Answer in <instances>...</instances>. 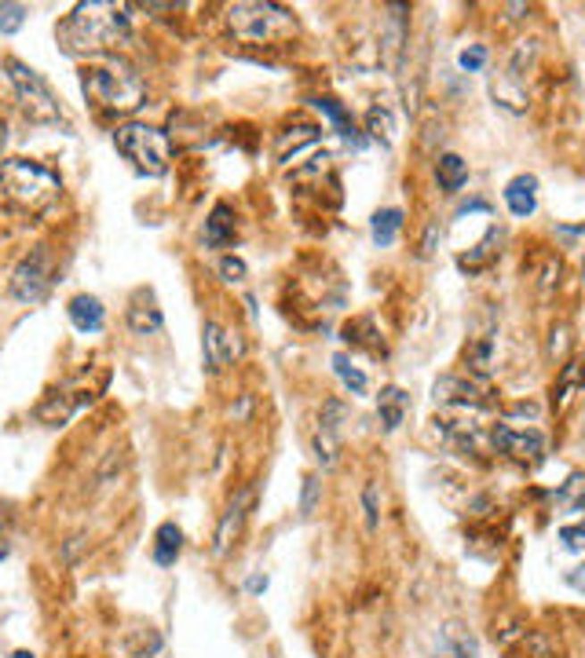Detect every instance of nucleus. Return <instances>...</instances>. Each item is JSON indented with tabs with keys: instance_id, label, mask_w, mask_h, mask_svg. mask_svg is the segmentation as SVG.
Returning a JSON list of instances; mask_svg holds the SVG:
<instances>
[{
	"instance_id": "6ab92c4d",
	"label": "nucleus",
	"mask_w": 585,
	"mask_h": 658,
	"mask_svg": "<svg viewBox=\"0 0 585 658\" xmlns=\"http://www.w3.org/2000/svg\"><path fill=\"white\" fill-rule=\"evenodd\" d=\"M436 176H439V187L447 195H457V190L468 183V162L457 158V154H443L436 162Z\"/></svg>"
},
{
	"instance_id": "a878e982",
	"label": "nucleus",
	"mask_w": 585,
	"mask_h": 658,
	"mask_svg": "<svg viewBox=\"0 0 585 658\" xmlns=\"http://www.w3.org/2000/svg\"><path fill=\"white\" fill-rule=\"evenodd\" d=\"M366 132L373 136V139H380L384 146L392 143V132H396V121H392V113H388L384 106H373L370 113H366Z\"/></svg>"
},
{
	"instance_id": "423d86ee",
	"label": "nucleus",
	"mask_w": 585,
	"mask_h": 658,
	"mask_svg": "<svg viewBox=\"0 0 585 658\" xmlns=\"http://www.w3.org/2000/svg\"><path fill=\"white\" fill-rule=\"evenodd\" d=\"M4 70L12 77V88H15V96H19L29 121H41V125H59L63 121V106L52 96V88L45 85L41 73H37L33 66H26L22 59H15V55L4 59Z\"/></svg>"
},
{
	"instance_id": "5701e85b",
	"label": "nucleus",
	"mask_w": 585,
	"mask_h": 658,
	"mask_svg": "<svg viewBox=\"0 0 585 658\" xmlns=\"http://www.w3.org/2000/svg\"><path fill=\"white\" fill-rule=\"evenodd\" d=\"M333 370H337V377L344 380V388H347L351 396H366V388H370V384H366V373L351 366V359H347L344 352L333 355Z\"/></svg>"
},
{
	"instance_id": "9b49d317",
	"label": "nucleus",
	"mask_w": 585,
	"mask_h": 658,
	"mask_svg": "<svg viewBox=\"0 0 585 658\" xmlns=\"http://www.w3.org/2000/svg\"><path fill=\"white\" fill-rule=\"evenodd\" d=\"M253 497H256V490L246 487L238 497L230 501V509H227V516H223V523H220V530H216V553H227L230 541L238 537V530H242V523H246V516H249V509H253Z\"/></svg>"
},
{
	"instance_id": "4c0bfd02",
	"label": "nucleus",
	"mask_w": 585,
	"mask_h": 658,
	"mask_svg": "<svg viewBox=\"0 0 585 658\" xmlns=\"http://www.w3.org/2000/svg\"><path fill=\"white\" fill-rule=\"evenodd\" d=\"M567 586H574L578 593H585V563H581V567H574V571L567 574Z\"/></svg>"
},
{
	"instance_id": "c85d7f7f",
	"label": "nucleus",
	"mask_w": 585,
	"mask_h": 658,
	"mask_svg": "<svg viewBox=\"0 0 585 658\" xmlns=\"http://www.w3.org/2000/svg\"><path fill=\"white\" fill-rule=\"evenodd\" d=\"M319 501H322V479H319V476H307V479H304V494H300V516H304V520L315 516Z\"/></svg>"
},
{
	"instance_id": "2f4dec72",
	"label": "nucleus",
	"mask_w": 585,
	"mask_h": 658,
	"mask_svg": "<svg viewBox=\"0 0 585 658\" xmlns=\"http://www.w3.org/2000/svg\"><path fill=\"white\" fill-rule=\"evenodd\" d=\"M457 62H461V70H468V73H480V70L487 66V48H483V45H468V48L457 55Z\"/></svg>"
},
{
	"instance_id": "6e6552de",
	"label": "nucleus",
	"mask_w": 585,
	"mask_h": 658,
	"mask_svg": "<svg viewBox=\"0 0 585 658\" xmlns=\"http://www.w3.org/2000/svg\"><path fill=\"white\" fill-rule=\"evenodd\" d=\"M490 443H494V450H497V454L513 457V461H523V464L541 461V454H545V436H541L538 429L516 432V429H509V424H494Z\"/></svg>"
},
{
	"instance_id": "f03ea898",
	"label": "nucleus",
	"mask_w": 585,
	"mask_h": 658,
	"mask_svg": "<svg viewBox=\"0 0 585 658\" xmlns=\"http://www.w3.org/2000/svg\"><path fill=\"white\" fill-rule=\"evenodd\" d=\"M81 88L85 96L110 113H132L143 106L146 99V85L143 77L125 66V62H103V66H85L81 73Z\"/></svg>"
},
{
	"instance_id": "a19ab883",
	"label": "nucleus",
	"mask_w": 585,
	"mask_h": 658,
	"mask_svg": "<svg viewBox=\"0 0 585 658\" xmlns=\"http://www.w3.org/2000/svg\"><path fill=\"white\" fill-rule=\"evenodd\" d=\"M0 560H8V546H4V527H0Z\"/></svg>"
},
{
	"instance_id": "37998d69",
	"label": "nucleus",
	"mask_w": 585,
	"mask_h": 658,
	"mask_svg": "<svg viewBox=\"0 0 585 658\" xmlns=\"http://www.w3.org/2000/svg\"><path fill=\"white\" fill-rule=\"evenodd\" d=\"M12 658H33V651H15Z\"/></svg>"
},
{
	"instance_id": "cd10ccee",
	"label": "nucleus",
	"mask_w": 585,
	"mask_h": 658,
	"mask_svg": "<svg viewBox=\"0 0 585 658\" xmlns=\"http://www.w3.org/2000/svg\"><path fill=\"white\" fill-rule=\"evenodd\" d=\"M344 421H347V406H344L340 399L322 403V413H319V429H322V432L340 436V424H344Z\"/></svg>"
},
{
	"instance_id": "72a5a7b5",
	"label": "nucleus",
	"mask_w": 585,
	"mask_h": 658,
	"mask_svg": "<svg viewBox=\"0 0 585 658\" xmlns=\"http://www.w3.org/2000/svg\"><path fill=\"white\" fill-rule=\"evenodd\" d=\"M220 275H223V282H242L246 279V263L238 256H223L220 260Z\"/></svg>"
},
{
	"instance_id": "ddd939ff",
	"label": "nucleus",
	"mask_w": 585,
	"mask_h": 658,
	"mask_svg": "<svg viewBox=\"0 0 585 658\" xmlns=\"http://www.w3.org/2000/svg\"><path fill=\"white\" fill-rule=\"evenodd\" d=\"M410 410V396L399 388V384H384L380 396H377V417H380V429L384 432H396L403 417Z\"/></svg>"
},
{
	"instance_id": "9d476101",
	"label": "nucleus",
	"mask_w": 585,
	"mask_h": 658,
	"mask_svg": "<svg viewBox=\"0 0 585 658\" xmlns=\"http://www.w3.org/2000/svg\"><path fill=\"white\" fill-rule=\"evenodd\" d=\"M66 315H70V322L81 329V333H99L106 326V307L92 293H77L70 300V307H66Z\"/></svg>"
},
{
	"instance_id": "b1692460",
	"label": "nucleus",
	"mask_w": 585,
	"mask_h": 658,
	"mask_svg": "<svg viewBox=\"0 0 585 658\" xmlns=\"http://www.w3.org/2000/svg\"><path fill=\"white\" fill-rule=\"evenodd\" d=\"M494 242H497V230H490V235H487L472 253L461 256V260H457V267H461V271H468V275H476V271H483V267L494 260Z\"/></svg>"
},
{
	"instance_id": "c756f323",
	"label": "nucleus",
	"mask_w": 585,
	"mask_h": 658,
	"mask_svg": "<svg viewBox=\"0 0 585 658\" xmlns=\"http://www.w3.org/2000/svg\"><path fill=\"white\" fill-rule=\"evenodd\" d=\"M315 139H319V129H311V125H300L297 136H282V139H279V162L289 154V146H293V154H297L300 146H311Z\"/></svg>"
},
{
	"instance_id": "0eeeda50",
	"label": "nucleus",
	"mask_w": 585,
	"mask_h": 658,
	"mask_svg": "<svg viewBox=\"0 0 585 658\" xmlns=\"http://www.w3.org/2000/svg\"><path fill=\"white\" fill-rule=\"evenodd\" d=\"M52 289V253L48 246H37L29 256L19 260L15 275H12V293L22 304H41Z\"/></svg>"
},
{
	"instance_id": "4be33fe9",
	"label": "nucleus",
	"mask_w": 585,
	"mask_h": 658,
	"mask_svg": "<svg viewBox=\"0 0 585 658\" xmlns=\"http://www.w3.org/2000/svg\"><path fill=\"white\" fill-rule=\"evenodd\" d=\"M377 337H380V333L373 329V319H370V315L344 326V340L355 344V347H370V352H380V340H377Z\"/></svg>"
},
{
	"instance_id": "bb28decb",
	"label": "nucleus",
	"mask_w": 585,
	"mask_h": 658,
	"mask_svg": "<svg viewBox=\"0 0 585 658\" xmlns=\"http://www.w3.org/2000/svg\"><path fill=\"white\" fill-rule=\"evenodd\" d=\"M337 454H340V436H333V432H315V457H319V464L330 472L333 464H337Z\"/></svg>"
},
{
	"instance_id": "79ce46f5",
	"label": "nucleus",
	"mask_w": 585,
	"mask_h": 658,
	"mask_svg": "<svg viewBox=\"0 0 585 658\" xmlns=\"http://www.w3.org/2000/svg\"><path fill=\"white\" fill-rule=\"evenodd\" d=\"M4 139H8V125H4V118H0V146H4Z\"/></svg>"
},
{
	"instance_id": "a211bd4d",
	"label": "nucleus",
	"mask_w": 585,
	"mask_h": 658,
	"mask_svg": "<svg viewBox=\"0 0 585 658\" xmlns=\"http://www.w3.org/2000/svg\"><path fill=\"white\" fill-rule=\"evenodd\" d=\"M399 227H403V209H380V212L370 220V238H373V246H380V249L396 246Z\"/></svg>"
},
{
	"instance_id": "393cba45",
	"label": "nucleus",
	"mask_w": 585,
	"mask_h": 658,
	"mask_svg": "<svg viewBox=\"0 0 585 658\" xmlns=\"http://www.w3.org/2000/svg\"><path fill=\"white\" fill-rule=\"evenodd\" d=\"M436 658H476V644L468 640V637H461L457 626H450L447 629V640L436 651Z\"/></svg>"
},
{
	"instance_id": "7c9ffc66",
	"label": "nucleus",
	"mask_w": 585,
	"mask_h": 658,
	"mask_svg": "<svg viewBox=\"0 0 585 658\" xmlns=\"http://www.w3.org/2000/svg\"><path fill=\"white\" fill-rule=\"evenodd\" d=\"M26 22V4H0V33H19Z\"/></svg>"
},
{
	"instance_id": "f257e3e1",
	"label": "nucleus",
	"mask_w": 585,
	"mask_h": 658,
	"mask_svg": "<svg viewBox=\"0 0 585 658\" xmlns=\"http://www.w3.org/2000/svg\"><path fill=\"white\" fill-rule=\"evenodd\" d=\"M132 41V22L125 4H106V0H92V4H77L63 26H59V45L77 55V52H110Z\"/></svg>"
},
{
	"instance_id": "20e7f679",
	"label": "nucleus",
	"mask_w": 585,
	"mask_h": 658,
	"mask_svg": "<svg viewBox=\"0 0 585 658\" xmlns=\"http://www.w3.org/2000/svg\"><path fill=\"white\" fill-rule=\"evenodd\" d=\"M230 33L238 37L242 45H279L297 37V19L279 8V4H263V0H249V4H234L227 12Z\"/></svg>"
},
{
	"instance_id": "1a4fd4ad",
	"label": "nucleus",
	"mask_w": 585,
	"mask_h": 658,
	"mask_svg": "<svg viewBox=\"0 0 585 658\" xmlns=\"http://www.w3.org/2000/svg\"><path fill=\"white\" fill-rule=\"evenodd\" d=\"M432 399L439 406H457V410H490V399H487V392L480 388V384L468 380V377H454V373L436 380Z\"/></svg>"
},
{
	"instance_id": "39448f33",
	"label": "nucleus",
	"mask_w": 585,
	"mask_h": 658,
	"mask_svg": "<svg viewBox=\"0 0 585 658\" xmlns=\"http://www.w3.org/2000/svg\"><path fill=\"white\" fill-rule=\"evenodd\" d=\"M113 146L117 154L136 165V172L143 176H165L169 172V162H172V146H169V136L154 125H139V121H129L113 132Z\"/></svg>"
},
{
	"instance_id": "2eb2a0df",
	"label": "nucleus",
	"mask_w": 585,
	"mask_h": 658,
	"mask_svg": "<svg viewBox=\"0 0 585 658\" xmlns=\"http://www.w3.org/2000/svg\"><path fill=\"white\" fill-rule=\"evenodd\" d=\"M202 344H205V362H209L213 373H220L227 366V359L238 355V344L230 340V333L220 322H205V340Z\"/></svg>"
},
{
	"instance_id": "f704fd0d",
	"label": "nucleus",
	"mask_w": 585,
	"mask_h": 658,
	"mask_svg": "<svg viewBox=\"0 0 585 658\" xmlns=\"http://www.w3.org/2000/svg\"><path fill=\"white\" fill-rule=\"evenodd\" d=\"M560 541H564V549L581 553V549H585V523H581V527H564V530H560Z\"/></svg>"
},
{
	"instance_id": "ea45409f",
	"label": "nucleus",
	"mask_w": 585,
	"mask_h": 658,
	"mask_svg": "<svg viewBox=\"0 0 585 658\" xmlns=\"http://www.w3.org/2000/svg\"><path fill=\"white\" fill-rule=\"evenodd\" d=\"M246 589H249V593H263V589H267V578L253 574V578H249V582H246Z\"/></svg>"
},
{
	"instance_id": "4468645a",
	"label": "nucleus",
	"mask_w": 585,
	"mask_h": 658,
	"mask_svg": "<svg viewBox=\"0 0 585 658\" xmlns=\"http://www.w3.org/2000/svg\"><path fill=\"white\" fill-rule=\"evenodd\" d=\"M129 326H132V333H139V337L158 333V329L165 326L162 307L154 304V296H150L146 289H139V293H136V300H132V307H129Z\"/></svg>"
},
{
	"instance_id": "f8f14e48",
	"label": "nucleus",
	"mask_w": 585,
	"mask_h": 658,
	"mask_svg": "<svg viewBox=\"0 0 585 658\" xmlns=\"http://www.w3.org/2000/svg\"><path fill=\"white\" fill-rule=\"evenodd\" d=\"M505 205H509V212L516 220L534 216V209H538V179L531 172L509 179V187H505Z\"/></svg>"
},
{
	"instance_id": "412c9836",
	"label": "nucleus",
	"mask_w": 585,
	"mask_h": 658,
	"mask_svg": "<svg viewBox=\"0 0 585 658\" xmlns=\"http://www.w3.org/2000/svg\"><path fill=\"white\" fill-rule=\"evenodd\" d=\"M581 384H585V366H581V362H567V366L560 370V377H556V388H553V392H556V403L567 406L571 396L581 388Z\"/></svg>"
},
{
	"instance_id": "58836bf2",
	"label": "nucleus",
	"mask_w": 585,
	"mask_h": 658,
	"mask_svg": "<svg viewBox=\"0 0 585 658\" xmlns=\"http://www.w3.org/2000/svg\"><path fill=\"white\" fill-rule=\"evenodd\" d=\"M564 337H567V329L560 326V329H553V344H549V355H556L560 347H564Z\"/></svg>"
},
{
	"instance_id": "e433bc0d",
	"label": "nucleus",
	"mask_w": 585,
	"mask_h": 658,
	"mask_svg": "<svg viewBox=\"0 0 585 658\" xmlns=\"http://www.w3.org/2000/svg\"><path fill=\"white\" fill-rule=\"evenodd\" d=\"M468 362H472V370H476V373H487V370H490V340H483V344L476 347V352L468 355Z\"/></svg>"
},
{
	"instance_id": "aec40b11",
	"label": "nucleus",
	"mask_w": 585,
	"mask_h": 658,
	"mask_svg": "<svg viewBox=\"0 0 585 658\" xmlns=\"http://www.w3.org/2000/svg\"><path fill=\"white\" fill-rule=\"evenodd\" d=\"M315 106H319V110L326 113V118H330V121L337 125V132H340V136H344V139H347L351 146H355V150H359V146L366 143V139H363V136L355 132V125H351V113H347V110H344V106H340L337 99H326V96H322V99H315Z\"/></svg>"
},
{
	"instance_id": "dca6fc26",
	"label": "nucleus",
	"mask_w": 585,
	"mask_h": 658,
	"mask_svg": "<svg viewBox=\"0 0 585 658\" xmlns=\"http://www.w3.org/2000/svg\"><path fill=\"white\" fill-rule=\"evenodd\" d=\"M230 242H234V212H230V205L220 202L209 212V220H205V246L209 249H223Z\"/></svg>"
},
{
	"instance_id": "473e14b6",
	"label": "nucleus",
	"mask_w": 585,
	"mask_h": 658,
	"mask_svg": "<svg viewBox=\"0 0 585 658\" xmlns=\"http://www.w3.org/2000/svg\"><path fill=\"white\" fill-rule=\"evenodd\" d=\"M363 509H366V527L377 530L380 523V505H377V483H366L363 487Z\"/></svg>"
},
{
	"instance_id": "7ed1b4c3",
	"label": "nucleus",
	"mask_w": 585,
	"mask_h": 658,
	"mask_svg": "<svg viewBox=\"0 0 585 658\" xmlns=\"http://www.w3.org/2000/svg\"><path fill=\"white\" fill-rule=\"evenodd\" d=\"M0 190L4 198L26 212H45L48 205H55L59 198V176L52 169H45L41 162H26V158H8L0 162Z\"/></svg>"
},
{
	"instance_id": "f3484780",
	"label": "nucleus",
	"mask_w": 585,
	"mask_h": 658,
	"mask_svg": "<svg viewBox=\"0 0 585 658\" xmlns=\"http://www.w3.org/2000/svg\"><path fill=\"white\" fill-rule=\"evenodd\" d=\"M180 549H183V530L176 523H162L158 534H154V563L172 567L180 560Z\"/></svg>"
},
{
	"instance_id": "c9c22d12",
	"label": "nucleus",
	"mask_w": 585,
	"mask_h": 658,
	"mask_svg": "<svg viewBox=\"0 0 585 658\" xmlns=\"http://www.w3.org/2000/svg\"><path fill=\"white\" fill-rule=\"evenodd\" d=\"M436 242H443V227H439V223H428L424 242H421V260H428V256L436 253Z\"/></svg>"
}]
</instances>
